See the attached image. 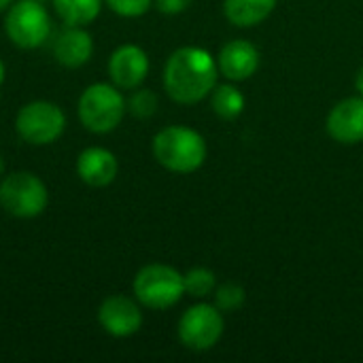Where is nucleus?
I'll list each match as a JSON object with an SVG mask.
<instances>
[{"label":"nucleus","instance_id":"17","mask_svg":"<svg viewBox=\"0 0 363 363\" xmlns=\"http://www.w3.org/2000/svg\"><path fill=\"white\" fill-rule=\"evenodd\" d=\"M245 96L236 85H215V89L211 91V106L215 111L217 117L225 119V121H234L242 115L245 111Z\"/></svg>","mask_w":363,"mask_h":363},{"label":"nucleus","instance_id":"11","mask_svg":"<svg viewBox=\"0 0 363 363\" xmlns=\"http://www.w3.org/2000/svg\"><path fill=\"white\" fill-rule=\"evenodd\" d=\"M328 134L340 145L363 143V96L340 100L328 115Z\"/></svg>","mask_w":363,"mask_h":363},{"label":"nucleus","instance_id":"19","mask_svg":"<svg viewBox=\"0 0 363 363\" xmlns=\"http://www.w3.org/2000/svg\"><path fill=\"white\" fill-rule=\"evenodd\" d=\"M128 102V113L134 115L136 119H149L155 115L157 111V96L153 89H145V87H136L132 89V94L125 98Z\"/></svg>","mask_w":363,"mask_h":363},{"label":"nucleus","instance_id":"14","mask_svg":"<svg viewBox=\"0 0 363 363\" xmlns=\"http://www.w3.org/2000/svg\"><path fill=\"white\" fill-rule=\"evenodd\" d=\"M217 68L230 81H247L259 68V51L253 43L234 38L221 47L217 55Z\"/></svg>","mask_w":363,"mask_h":363},{"label":"nucleus","instance_id":"15","mask_svg":"<svg viewBox=\"0 0 363 363\" xmlns=\"http://www.w3.org/2000/svg\"><path fill=\"white\" fill-rule=\"evenodd\" d=\"M279 0H223V13L238 28H253L266 21Z\"/></svg>","mask_w":363,"mask_h":363},{"label":"nucleus","instance_id":"13","mask_svg":"<svg viewBox=\"0 0 363 363\" xmlns=\"http://www.w3.org/2000/svg\"><path fill=\"white\" fill-rule=\"evenodd\" d=\"M53 57L64 68H81L94 55V36L85 26H66L51 43Z\"/></svg>","mask_w":363,"mask_h":363},{"label":"nucleus","instance_id":"9","mask_svg":"<svg viewBox=\"0 0 363 363\" xmlns=\"http://www.w3.org/2000/svg\"><path fill=\"white\" fill-rule=\"evenodd\" d=\"M98 323L113 338H130L143 328V311L136 298L108 296L98 306Z\"/></svg>","mask_w":363,"mask_h":363},{"label":"nucleus","instance_id":"8","mask_svg":"<svg viewBox=\"0 0 363 363\" xmlns=\"http://www.w3.org/2000/svg\"><path fill=\"white\" fill-rule=\"evenodd\" d=\"M225 321L223 313L215 304H194L189 306L177 325L179 340L189 351H211L223 336Z\"/></svg>","mask_w":363,"mask_h":363},{"label":"nucleus","instance_id":"6","mask_svg":"<svg viewBox=\"0 0 363 363\" xmlns=\"http://www.w3.org/2000/svg\"><path fill=\"white\" fill-rule=\"evenodd\" d=\"M6 38L19 49H38L51 36V15L40 0H15L4 13Z\"/></svg>","mask_w":363,"mask_h":363},{"label":"nucleus","instance_id":"1","mask_svg":"<svg viewBox=\"0 0 363 363\" xmlns=\"http://www.w3.org/2000/svg\"><path fill=\"white\" fill-rule=\"evenodd\" d=\"M217 60L202 47H179L164 64V91L177 104H198L217 85Z\"/></svg>","mask_w":363,"mask_h":363},{"label":"nucleus","instance_id":"4","mask_svg":"<svg viewBox=\"0 0 363 363\" xmlns=\"http://www.w3.org/2000/svg\"><path fill=\"white\" fill-rule=\"evenodd\" d=\"M0 206L15 219L40 217L49 206L47 183L28 170H17L0 179Z\"/></svg>","mask_w":363,"mask_h":363},{"label":"nucleus","instance_id":"27","mask_svg":"<svg viewBox=\"0 0 363 363\" xmlns=\"http://www.w3.org/2000/svg\"><path fill=\"white\" fill-rule=\"evenodd\" d=\"M40 2H45V0H40Z\"/></svg>","mask_w":363,"mask_h":363},{"label":"nucleus","instance_id":"10","mask_svg":"<svg viewBox=\"0 0 363 363\" xmlns=\"http://www.w3.org/2000/svg\"><path fill=\"white\" fill-rule=\"evenodd\" d=\"M106 70H108V79L113 85H117L119 89L132 91L140 87L145 79L149 77L151 62L143 47L134 43H125V45H119L111 53Z\"/></svg>","mask_w":363,"mask_h":363},{"label":"nucleus","instance_id":"26","mask_svg":"<svg viewBox=\"0 0 363 363\" xmlns=\"http://www.w3.org/2000/svg\"><path fill=\"white\" fill-rule=\"evenodd\" d=\"M4 170H6V166H4V157L0 155V179L4 177Z\"/></svg>","mask_w":363,"mask_h":363},{"label":"nucleus","instance_id":"3","mask_svg":"<svg viewBox=\"0 0 363 363\" xmlns=\"http://www.w3.org/2000/svg\"><path fill=\"white\" fill-rule=\"evenodd\" d=\"M121 91L123 89L111 81L87 85L77 102V117L81 125L91 134H108L117 130L128 113V102Z\"/></svg>","mask_w":363,"mask_h":363},{"label":"nucleus","instance_id":"12","mask_svg":"<svg viewBox=\"0 0 363 363\" xmlns=\"http://www.w3.org/2000/svg\"><path fill=\"white\" fill-rule=\"evenodd\" d=\"M77 177L89 187H108L119 174V160L106 147H87L77 155Z\"/></svg>","mask_w":363,"mask_h":363},{"label":"nucleus","instance_id":"21","mask_svg":"<svg viewBox=\"0 0 363 363\" xmlns=\"http://www.w3.org/2000/svg\"><path fill=\"white\" fill-rule=\"evenodd\" d=\"M104 6H108L119 17L134 19L143 17L153 6V0H104Z\"/></svg>","mask_w":363,"mask_h":363},{"label":"nucleus","instance_id":"2","mask_svg":"<svg viewBox=\"0 0 363 363\" xmlns=\"http://www.w3.org/2000/svg\"><path fill=\"white\" fill-rule=\"evenodd\" d=\"M155 162L174 174H191L202 168L208 155L204 136L189 125H168L153 136Z\"/></svg>","mask_w":363,"mask_h":363},{"label":"nucleus","instance_id":"22","mask_svg":"<svg viewBox=\"0 0 363 363\" xmlns=\"http://www.w3.org/2000/svg\"><path fill=\"white\" fill-rule=\"evenodd\" d=\"M194 0H153V6L164 15H179L189 9Z\"/></svg>","mask_w":363,"mask_h":363},{"label":"nucleus","instance_id":"18","mask_svg":"<svg viewBox=\"0 0 363 363\" xmlns=\"http://www.w3.org/2000/svg\"><path fill=\"white\" fill-rule=\"evenodd\" d=\"M183 283H185V294L196 300H204L217 289L215 272L208 268H191L187 274H183Z\"/></svg>","mask_w":363,"mask_h":363},{"label":"nucleus","instance_id":"20","mask_svg":"<svg viewBox=\"0 0 363 363\" xmlns=\"http://www.w3.org/2000/svg\"><path fill=\"white\" fill-rule=\"evenodd\" d=\"M247 294L238 283H223L221 287L215 289V306L225 315V313H236L245 306Z\"/></svg>","mask_w":363,"mask_h":363},{"label":"nucleus","instance_id":"23","mask_svg":"<svg viewBox=\"0 0 363 363\" xmlns=\"http://www.w3.org/2000/svg\"><path fill=\"white\" fill-rule=\"evenodd\" d=\"M355 89H357L359 96H363V66L357 70V74H355Z\"/></svg>","mask_w":363,"mask_h":363},{"label":"nucleus","instance_id":"24","mask_svg":"<svg viewBox=\"0 0 363 363\" xmlns=\"http://www.w3.org/2000/svg\"><path fill=\"white\" fill-rule=\"evenodd\" d=\"M4 79H6V66H4V62H2V57H0V87H2Z\"/></svg>","mask_w":363,"mask_h":363},{"label":"nucleus","instance_id":"16","mask_svg":"<svg viewBox=\"0 0 363 363\" xmlns=\"http://www.w3.org/2000/svg\"><path fill=\"white\" fill-rule=\"evenodd\" d=\"M51 4L66 26H89L100 17L104 0H51Z\"/></svg>","mask_w":363,"mask_h":363},{"label":"nucleus","instance_id":"7","mask_svg":"<svg viewBox=\"0 0 363 363\" xmlns=\"http://www.w3.org/2000/svg\"><path fill=\"white\" fill-rule=\"evenodd\" d=\"M15 130L28 145L47 147L66 132V113L51 100H32L17 111Z\"/></svg>","mask_w":363,"mask_h":363},{"label":"nucleus","instance_id":"5","mask_svg":"<svg viewBox=\"0 0 363 363\" xmlns=\"http://www.w3.org/2000/svg\"><path fill=\"white\" fill-rule=\"evenodd\" d=\"M132 289L140 306L151 311H168L185 296L183 274L168 264L143 266L134 277Z\"/></svg>","mask_w":363,"mask_h":363},{"label":"nucleus","instance_id":"25","mask_svg":"<svg viewBox=\"0 0 363 363\" xmlns=\"http://www.w3.org/2000/svg\"><path fill=\"white\" fill-rule=\"evenodd\" d=\"M15 0H0V13H6V9L13 4Z\"/></svg>","mask_w":363,"mask_h":363}]
</instances>
